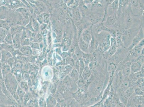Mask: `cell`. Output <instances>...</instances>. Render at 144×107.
<instances>
[{
	"label": "cell",
	"instance_id": "5",
	"mask_svg": "<svg viewBox=\"0 0 144 107\" xmlns=\"http://www.w3.org/2000/svg\"><path fill=\"white\" fill-rule=\"evenodd\" d=\"M2 54L1 60V64H7L9 60L13 58L11 52L5 50H2L1 51Z\"/></svg>",
	"mask_w": 144,
	"mask_h": 107
},
{
	"label": "cell",
	"instance_id": "34",
	"mask_svg": "<svg viewBox=\"0 0 144 107\" xmlns=\"http://www.w3.org/2000/svg\"><path fill=\"white\" fill-rule=\"evenodd\" d=\"M2 54L1 52L0 51V65H1V60Z\"/></svg>",
	"mask_w": 144,
	"mask_h": 107
},
{
	"label": "cell",
	"instance_id": "14",
	"mask_svg": "<svg viewBox=\"0 0 144 107\" xmlns=\"http://www.w3.org/2000/svg\"><path fill=\"white\" fill-rule=\"evenodd\" d=\"M130 85V82L127 79H124L122 83L120 85V89L121 90H126L129 88Z\"/></svg>",
	"mask_w": 144,
	"mask_h": 107
},
{
	"label": "cell",
	"instance_id": "2",
	"mask_svg": "<svg viewBox=\"0 0 144 107\" xmlns=\"http://www.w3.org/2000/svg\"><path fill=\"white\" fill-rule=\"evenodd\" d=\"M129 6L132 13L134 15L138 16L142 13V9L139 0H129Z\"/></svg>",
	"mask_w": 144,
	"mask_h": 107
},
{
	"label": "cell",
	"instance_id": "26",
	"mask_svg": "<svg viewBox=\"0 0 144 107\" xmlns=\"http://www.w3.org/2000/svg\"><path fill=\"white\" fill-rule=\"evenodd\" d=\"M72 78L75 79H77L78 77H79V75H78V72L76 70H73L72 73Z\"/></svg>",
	"mask_w": 144,
	"mask_h": 107
},
{
	"label": "cell",
	"instance_id": "12",
	"mask_svg": "<svg viewBox=\"0 0 144 107\" xmlns=\"http://www.w3.org/2000/svg\"><path fill=\"white\" fill-rule=\"evenodd\" d=\"M141 63L139 62H134L132 63L131 65V71H132L134 73L138 72L141 70Z\"/></svg>",
	"mask_w": 144,
	"mask_h": 107
},
{
	"label": "cell",
	"instance_id": "25",
	"mask_svg": "<svg viewBox=\"0 0 144 107\" xmlns=\"http://www.w3.org/2000/svg\"><path fill=\"white\" fill-rule=\"evenodd\" d=\"M4 41L7 44H12V41L10 35H7L5 37Z\"/></svg>",
	"mask_w": 144,
	"mask_h": 107
},
{
	"label": "cell",
	"instance_id": "31",
	"mask_svg": "<svg viewBox=\"0 0 144 107\" xmlns=\"http://www.w3.org/2000/svg\"><path fill=\"white\" fill-rule=\"evenodd\" d=\"M94 1L100 4H102L103 0H94Z\"/></svg>",
	"mask_w": 144,
	"mask_h": 107
},
{
	"label": "cell",
	"instance_id": "9",
	"mask_svg": "<svg viewBox=\"0 0 144 107\" xmlns=\"http://www.w3.org/2000/svg\"><path fill=\"white\" fill-rule=\"evenodd\" d=\"M89 44L84 42L80 38V42H79V45H80V48L83 52L85 53H88L89 51Z\"/></svg>",
	"mask_w": 144,
	"mask_h": 107
},
{
	"label": "cell",
	"instance_id": "7",
	"mask_svg": "<svg viewBox=\"0 0 144 107\" xmlns=\"http://www.w3.org/2000/svg\"><path fill=\"white\" fill-rule=\"evenodd\" d=\"M119 7L118 12L121 13L123 12L129 5V0H118Z\"/></svg>",
	"mask_w": 144,
	"mask_h": 107
},
{
	"label": "cell",
	"instance_id": "10",
	"mask_svg": "<svg viewBox=\"0 0 144 107\" xmlns=\"http://www.w3.org/2000/svg\"><path fill=\"white\" fill-rule=\"evenodd\" d=\"M91 74V70L88 67L84 68L82 72V76L84 80H86L90 77Z\"/></svg>",
	"mask_w": 144,
	"mask_h": 107
},
{
	"label": "cell",
	"instance_id": "28",
	"mask_svg": "<svg viewBox=\"0 0 144 107\" xmlns=\"http://www.w3.org/2000/svg\"><path fill=\"white\" fill-rule=\"evenodd\" d=\"M144 39L141 40L138 44L135 46V48H141L143 46H144Z\"/></svg>",
	"mask_w": 144,
	"mask_h": 107
},
{
	"label": "cell",
	"instance_id": "1",
	"mask_svg": "<svg viewBox=\"0 0 144 107\" xmlns=\"http://www.w3.org/2000/svg\"><path fill=\"white\" fill-rule=\"evenodd\" d=\"M5 78L6 86L9 89L10 92L13 94L15 93L17 87V82L15 78L11 74L10 75L9 73L5 76Z\"/></svg>",
	"mask_w": 144,
	"mask_h": 107
},
{
	"label": "cell",
	"instance_id": "19",
	"mask_svg": "<svg viewBox=\"0 0 144 107\" xmlns=\"http://www.w3.org/2000/svg\"><path fill=\"white\" fill-rule=\"evenodd\" d=\"M47 104L49 106H53L56 104V101L53 97H50L47 99Z\"/></svg>",
	"mask_w": 144,
	"mask_h": 107
},
{
	"label": "cell",
	"instance_id": "24",
	"mask_svg": "<svg viewBox=\"0 0 144 107\" xmlns=\"http://www.w3.org/2000/svg\"><path fill=\"white\" fill-rule=\"evenodd\" d=\"M94 0H83V3L85 6L91 5L94 3Z\"/></svg>",
	"mask_w": 144,
	"mask_h": 107
},
{
	"label": "cell",
	"instance_id": "8",
	"mask_svg": "<svg viewBox=\"0 0 144 107\" xmlns=\"http://www.w3.org/2000/svg\"><path fill=\"white\" fill-rule=\"evenodd\" d=\"M2 72L3 78H5V76L10 73L11 70V67L8 64H1Z\"/></svg>",
	"mask_w": 144,
	"mask_h": 107
},
{
	"label": "cell",
	"instance_id": "21",
	"mask_svg": "<svg viewBox=\"0 0 144 107\" xmlns=\"http://www.w3.org/2000/svg\"><path fill=\"white\" fill-rule=\"evenodd\" d=\"M17 94L20 97L21 100H22L23 98L24 94H25L24 91L21 88H20V87H19L18 89H17Z\"/></svg>",
	"mask_w": 144,
	"mask_h": 107
},
{
	"label": "cell",
	"instance_id": "16",
	"mask_svg": "<svg viewBox=\"0 0 144 107\" xmlns=\"http://www.w3.org/2000/svg\"><path fill=\"white\" fill-rule=\"evenodd\" d=\"M124 76L122 74V71H118L117 74V85H120L121 83L123 82L124 80Z\"/></svg>",
	"mask_w": 144,
	"mask_h": 107
},
{
	"label": "cell",
	"instance_id": "29",
	"mask_svg": "<svg viewBox=\"0 0 144 107\" xmlns=\"http://www.w3.org/2000/svg\"><path fill=\"white\" fill-rule=\"evenodd\" d=\"M31 47L33 49H40V47H39V44H33Z\"/></svg>",
	"mask_w": 144,
	"mask_h": 107
},
{
	"label": "cell",
	"instance_id": "27",
	"mask_svg": "<svg viewBox=\"0 0 144 107\" xmlns=\"http://www.w3.org/2000/svg\"><path fill=\"white\" fill-rule=\"evenodd\" d=\"M136 94L138 95H144L143 91L141 89H137L135 90Z\"/></svg>",
	"mask_w": 144,
	"mask_h": 107
},
{
	"label": "cell",
	"instance_id": "11",
	"mask_svg": "<svg viewBox=\"0 0 144 107\" xmlns=\"http://www.w3.org/2000/svg\"><path fill=\"white\" fill-rule=\"evenodd\" d=\"M20 51L23 54L26 55H31L32 54L31 49L29 46H23L20 49Z\"/></svg>",
	"mask_w": 144,
	"mask_h": 107
},
{
	"label": "cell",
	"instance_id": "6",
	"mask_svg": "<svg viewBox=\"0 0 144 107\" xmlns=\"http://www.w3.org/2000/svg\"><path fill=\"white\" fill-rule=\"evenodd\" d=\"M133 19L132 15L128 12H127L124 18V24L125 29H128L132 25Z\"/></svg>",
	"mask_w": 144,
	"mask_h": 107
},
{
	"label": "cell",
	"instance_id": "22",
	"mask_svg": "<svg viewBox=\"0 0 144 107\" xmlns=\"http://www.w3.org/2000/svg\"><path fill=\"white\" fill-rule=\"evenodd\" d=\"M126 91V96L127 97H130L134 92V90L133 88H129L127 89Z\"/></svg>",
	"mask_w": 144,
	"mask_h": 107
},
{
	"label": "cell",
	"instance_id": "30",
	"mask_svg": "<svg viewBox=\"0 0 144 107\" xmlns=\"http://www.w3.org/2000/svg\"><path fill=\"white\" fill-rule=\"evenodd\" d=\"M4 44H5V43H0V51L2 50H3Z\"/></svg>",
	"mask_w": 144,
	"mask_h": 107
},
{
	"label": "cell",
	"instance_id": "15",
	"mask_svg": "<svg viewBox=\"0 0 144 107\" xmlns=\"http://www.w3.org/2000/svg\"><path fill=\"white\" fill-rule=\"evenodd\" d=\"M7 32L4 29L0 28V43H3Z\"/></svg>",
	"mask_w": 144,
	"mask_h": 107
},
{
	"label": "cell",
	"instance_id": "23",
	"mask_svg": "<svg viewBox=\"0 0 144 107\" xmlns=\"http://www.w3.org/2000/svg\"><path fill=\"white\" fill-rule=\"evenodd\" d=\"M20 87L24 91H27L28 90V86H27V82H21Z\"/></svg>",
	"mask_w": 144,
	"mask_h": 107
},
{
	"label": "cell",
	"instance_id": "4",
	"mask_svg": "<svg viewBox=\"0 0 144 107\" xmlns=\"http://www.w3.org/2000/svg\"><path fill=\"white\" fill-rule=\"evenodd\" d=\"M81 38L86 43L89 44L91 43L92 40V36L90 29H86L83 30Z\"/></svg>",
	"mask_w": 144,
	"mask_h": 107
},
{
	"label": "cell",
	"instance_id": "33",
	"mask_svg": "<svg viewBox=\"0 0 144 107\" xmlns=\"http://www.w3.org/2000/svg\"><path fill=\"white\" fill-rule=\"evenodd\" d=\"M112 51H115V48H112ZM112 51V50L111 49V50H110V51H110V54H112V53H111V51Z\"/></svg>",
	"mask_w": 144,
	"mask_h": 107
},
{
	"label": "cell",
	"instance_id": "18",
	"mask_svg": "<svg viewBox=\"0 0 144 107\" xmlns=\"http://www.w3.org/2000/svg\"><path fill=\"white\" fill-rule=\"evenodd\" d=\"M102 83L101 82H98L95 83L94 87V89L95 91H96L95 92H100L102 89Z\"/></svg>",
	"mask_w": 144,
	"mask_h": 107
},
{
	"label": "cell",
	"instance_id": "3",
	"mask_svg": "<svg viewBox=\"0 0 144 107\" xmlns=\"http://www.w3.org/2000/svg\"><path fill=\"white\" fill-rule=\"evenodd\" d=\"M144 39V31L143 29L141 28L139 32L133 39L132 43L129 47V49H131L134 48L137 44Z\"/></svg>",
	"mask_w": 144,
	"mask_h": 107
},
{
	"label": "cell",
	"instance_id": "13",
	"mask_svg": "<svg viewBox=\"0 0 144 107\" xmlns=\"http://www.w3.org/2000/svg\"><path fill=\"white\" fill-rule=\"evenodd\" d=\"M122 74L124 76L127 77L130 75L131 70V65L127 64L124 65L123 67L122 70Z\"/></svg>",
	"mask_w": 144,
	"mask_h": 107
},
{
	"label": "cell",
	"instance_id": "17",
	"mask_svg": "<svg viewBox=\"0 0 144 107\" xmlns=\"http://www.w3.org/2000/svg\"><path fill=\"white\" fill-rule=\"evenodd\" d=\"M3 50H5L12 53L14 51V48L13 46L12 45V44H5Z\"/></svg>",
	"mask_w": 144,
	"mask_h": 107
},
{
	"label": "cell",
	"instance_id": "32",
	"mask_svg": "<svg viewBox=\"0 0 144 107\" xmlns=\"http://www.w3.org/2000/svg\"><path fill=\"white\" fill-rule=\"evenodd\" d=\"M3 78L2 74V72L1 66L0 65V79H2Z\"/></svg>",
	"mask_w": 144,
	"mask_h": 107
},
{
	"label": "cell",
	"instance_id": "20",
	"mask_svg": "<svg viewBox=\"0 0 144 107\" xmlns=\"http://www.w3.org/2000/svg\"><path fill=\"white\" fill-rule=\"evenodd\" d=\"M141 75H142V73L140 71L135 72L131 77V79L132 80L134 81H136L138 79L141 78Z\"/></svg>",
	"mask_w": 144,
	"mask_h": 107
}]
</instances>
